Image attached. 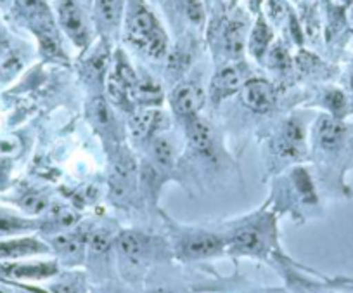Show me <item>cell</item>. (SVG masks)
<instances>
[{
  "mask_svg": "<svg viewBox=\"0 0 353 293\" xmlns=\"http://www.w3.org/2000/svg\"><path fill=\"white\" fill-rule=\"evenodd\" d=\"M348 18H350V23H352V26H353V6H352V8H350Z\"/></svg>",
  "mask_w": 353,
  "mask_h": 293,
  "instance_id": "32",
  "label": "cell"
},
{
  "mask_svg": "<svg viewBox=\"0 0 353 293\" xmlns=\"http://www.w3.org/2000/svg\"><path fill=\"white\" fill-rule=\"evenodd\" d=\"M56 247L64 255H77L81 250V241L77 236H59L56 240Z\"/></svg>",
  "mask_w": 353,
  "mask_h": 293,
  "instance_id": "21",
  "label": "cell"
},
{
  "mask_svg": "<svg viewBox=\"0 0 353 293\" xmlns=\"http://www.w3.org/2000/svg\"><path fill=\"white\" fill-rule=\"evenodd\" d=\"M234 247L241 252H258L261 248V236L256 229H241L234 238Z\"/></svg>",
  "mask_w": 353,
  "mask_h": 293,
  "instance_id": "17",
  "label": "cell"
},
{
  "mask_svg": "<svg viewBox=\"0 0 353 293\" xmlns=\"http://www.w3.org/2000/svg\"><path fill=\"white\" fill-rule=\"evenodd\" d=\"M120 250L123 252L125 257L130 261H139L145 252V241L141 234L137 233H123L120 236Z\"/></svg>",
  "mask_w": 353,
  "mask_h": 293,
  "instance_id": "15",
  "label": "cell"
},
{
  "mask_svg": "<svg viewBox=\"0 0 353 293\" xmlns=\"http://www.w3.org/2000/svg\"><path fill=\"white\" fill-rule=\"evenodd\" d=\"M327 103H329V106L332 108V111H336V113H338V111H341L343 106H345V95L338 91L329 92Z\"/></svg>",
  "mask_w": 353,
  "mask_h": 293,
  "instance_id": "27",
  "label": "cell"
},
{
  "mask_svg": "<svg viewBox=\"0 0 353 293\" xmlns=\"http://www.w3.org/2000/svg\"><path fill=\"white\" fill-rule=\"evenodd\" d=\"M189 139H191L192 146L196 149H201V151H206L212 144V132H210V127L205 124V122L194 120L189 124Z\"/></svg>",
  "mask_w": 353,
  "mask_h": 293,
  "instance_id": "16",
  "label": "cell"
},
{
  "mask_svg": "<svg viewBox=\"0 0 353 293\" xmlns=\"http://www.w3.org/2000/svg\"><path fill=\"white\" fill-rule=\"evenodd\" d=\"M244 101L254 111H267L276 101V94L267 82L251 80L244 85Z\"/></svg>",
  "mask_w": 353,
  "mask_h": 293,
  "instance_id": "3",
  "label": "cell"
},
{
  "mask_svg": "<svg viewBox=\"0 0 353 293\" xmlns=\"http://www.w3.org/2000/svg\"><path fill=\"white\" fill-rule=\"evenodd\" d=\"M185 12L194 23L203 19V6L199 4V0H185Z\"/></svg>",
  "mask_w": 353,
  "mask_h": 293,
  "instance_id": "25",
  "label": "cell"
},
{
  "mask_svg": "<svg viewBox=\"0 0 353 293\" xmlns=\"http://www.w3.org/2000/svg\"><path fill=\"white\" fill-rule=\"evenodd\" d=\"M294 180H296L298 187H300L301 194H303L305 198H307V200H314L315 198L314 186H312L310 177L307 176V172H305V170H296V173H294Z\"/></svg>",
  "mask_w": 353,
  "mask_h": 293,
  "instance_id": "23",
  "label": "cell"
},
{
  "mask_svg": "<svg viewBox=\"0 0 353 293\" xmlns=\"http://www.w3.org/2000/svg\"><path fill=\"white\" fill-rule=\"evenodd\" d=\"M18 4L21 8V11L39 25V32H42V30H52L49 11H47V6L43 0H18Z\"/></svg>",
  "mask_w": 353,
  "mask_h": 293,
  "instance_id": "9",
  "label": "cell"
},
{
  "mask_svg": "<svg viewBox=\"0 0 353 293\" xmlns=\"http://www.w3.org/2000/svg\"><path fill=\"white\" fill-rule=\"evenodd\" d=\"M261 0H251V8L253 9H258V6H260Z\"/></svg>",
  "mask_w": 353,
  "mask_h": 293,
  "instance_id": "31",
  "label": "cell"
},
{
  "mask_svg": "<svg viewBox=\"0 0 353 293\" xmlns=\"http://www.w3.org/2000/svg\"><path fill=\"white\" fill-rule=\"evenodd\" d=\"M59 19L63 28L77 46H85L88 40L87 26L74 0H59Z\"/></svg>",
  "mask_w": 353,
  "mask_h": 293,
  "instance_id": "2",
  "label": "cell"
},
{
  "mask_svg": "<svg viewBox=\"0 0 353 293\" xmlns=\"http://www.w3.org/2000/svg\"><path fill=\"white\" fill-rule=\"evenodd\" d=\"M56 265L54 264H37V265H6L4 272L11 278L19 279H40L47 276L56 274Z\"/></svg>",
  "mask_w": 353,
  "mask_h": 293,
  "instance_id": "8",
  "label": "cell"
},
{
  "mask_svg": "<svg viewBox=\"0 0 353 293\" xmlns=\"http://www.w3.org/2000/svg\"><path fill=\"white\" fill-rule=\"evenodd\" d=\"M352 87H353V75H352Z\"/></svg>",
  "mask_w": 353,
  "mask_h": 293,
  "instance_id": "34",
  "label": "cell"
},
{
  "mask_svg": "<svg viewBox=\"0 0 353 293\" xmlns=\"http://www.w3.org/2000/svg\"><path fill=\"white\" fill-rule=\"evenodd\" d=\"M345 135V127L336 118L324 117L319 122V139L325 148H334L341 142Z\"/></svg>",
  "mask_w": 353,
  "mask_h": 293,
  "instance_id": "11",
  "label": "cell"
},
{
  "mask_svg": "<svg viewBox=\"0 0 353 293\" xmlns=\"http://www.w3.org/2000/svg\"><path fill=\"white\" fill-rule=\"evenodd\" d=\"M159 113L156 111H141L130 118V132L135 139H144L158 125Z\"/></svg>",
  "mask_w": 353,
  "mask_h": 293,
  "instance_id": "13",
  "label": "cell"
},
{
  "mask_svg": "<svg viewBox=\"0 0 353 293\" xmlns=\"http://www.w3.org/2000/svg\"><path fill=\"white\" fill-rule=\"evenodd\" d=\"M241 82H243V78H241L239 70H236V68H225V70H222L215 78H213V100L220 101L223 100V97H227V95L234 94V92L241 87Z\"/></svg>",
  "mask_w": 353,
  "mask_h": 293,
  "instance_id": "5",
  "label": "cell"
},
{
  "mask_svg": "<svg viewBox=\"0 0 353 293\" xmlns=\"http://www.w3.org/2000/svg\"><path fill=\"white\" fill-rule=\"evenodd\" d=\"M0 293H12V292H9V290H2V288H0Z\"/></svg>",
  "mask_w": 353,
  "mask_h": 293,
  "instance_id": "33",
  "label": "cell"
},
{
  "mask_svg": "<svg viewBox=\"0 0 353 293\" xmlns=\"http://www.w3.org/2000/svg\"><path fill=\"white\" fill-rule=\"evenodd\" d=\"M161 293H173V292H161Z\"/></svg>",
  "mask_w": 353,
  "mask_h": 293,
  "instance_id": "35",
  "label": "cell"
},
{
  "mask_svg": "<svg viewBox=\"0 0 353 293\" xmlns=\"http://www.w3.org/2000/svg\"><path fill=\"white\" fill-rule=\"evenodd\" d=\"M301 146H303V129L298 122H288L281 141V151L288 156H296L300 155Z\"/></svg>",
  "mask_w": 353,
  "mask_h": 293,
  "instance_id": "10",
  "label": "cell"
},
{
  "mask_svg": "<svg viewBox=\"0 0 353 293\" xmlns=\"http://www.w3.org/2000/svg\"><path fill=\"white\" fill-rule=\"evenodd\" d=\"M54 293H80L77 286L70 285V283H61V285L54 286Z\"/></svg>",
  "mask_w": 353,
  "mask_h": 293,
  "instance_id": "30",
  "label": "cell"
},
{
  "mask_svg": "<svg viewBox=\"0 0 353 293\" xmlns=\"http://www.w3.org/2000/svg\"><path fill=\"white\" fill-rule=\"evenodd\" d=\"M97 12L106 25H117L120 18L118 0H97Z\"/></svg>",
  "mask_w": 353,
  "mask_h": 293,
  "instance_id": "19",
  "label": "cell"
},
{
  "mask_svg": "<svg viewBox=\"0 0 353 293\" xmlns=\"http://www.w3.org/2000/svg\"><path fill=\"white\" fill-rule=\"evenodd\" d=\"M28 224L25 220L12 219V217H0V234H9L16 233V231L26 229Z\"/></svg>",
  "mask_w": 353,
  "mask_h": 293,
  "instance_id": "24",
  "label": "cell"
},
{
  "mask_svg": "<svg viewBox=\"0 0 353 293\" xmlns=\"http://www.w3.org/2000/svg\"><path fill=\"white\" fill-rule=\"evenodd\" d=\"M152 155H154L156 162L161 167H168L173 162V149L165 139H158L152 144Z\"/></svg>",
  "mask_w": 353,
  "mask_h": 293,
  "instance_id": "20",
  "label": "cell"
},
{
  "mask_svg": "<svg viewBox=\"0 0 353 293\" xmlns=\"http://www.w3.org/2000/svg\"><path fill=\"white\" fill-rule=\"evenodd\" d=\"M130 100L139 101L142 104H158L163 100V92L159 85L152 80H141L130 91Z\"/></svg>",
  "mask_w": 353,
  "mask_h": 293,
  "instance_id": "12",
  "label": "cell"
},
{
  "mask_svg": "<svg viewBox=\"0 0 353 293\" xmlns=\"http://www.w3.org/2000/svg\"><path fill=\"white\" fill-rule=\"evenodd\" d=\"M128 39L149 56L161 57L166 53V35L151 11L139 4L128 21Z\"/></svg>",
  "mask_w": 353,
  "mask_h": 293,
  "instance_id": "1",
  "label": "cell"
},
{
  "mask_svg": "<svg viewBox=\"0 0 353 293\" xmlns=\"http://www.w3.org/2000/svg\"><path fill=\"white\" fill-rule=\"evenodd\" d=\"M94 122H96L99 127H110V125L113 124L110 110H108L106 103H104L103 100L94 101Z\"/></svg>",
  "mask_w": 353,
  "mask_h": 293,
  "instance_id": "22",
  "label": "cell"
},
{
  "mask_svg": "<svg viewBox=\"0 0 353 293\" xmlns=\"http://www.w3.org/2000/svg\"><path fill=\"white\" fill-rule=\"evenodd\" d=\"M92 247L96 252H104L110 247V238L103 233H97L92 236Z\"/></svg>",
  "mask_w": 353,
  "mask_h": 293,
  "instance_id": "29",
  "label": "cell"
},
{
  "mask_svg": "<svg viewBox=\"0 0 353 293\" xmlns=\"http://www.w3.org/2000/svg\"><path fill=\"white\" fill-rule=\"evenodd\" d=\"M227 49L234 54H239L244 46V26L241 21H230L225 30Z\"/></svg>",
  "mask_w": 353,
  "mask_h": 293,
  "instance_id": "18",
  "label": "cell"
},
{
  "mask_svg": "<svg viewBox=\"0 0 353 293\" xmlns=\"http://www.w3.org/2000/svg\"><path fill=\"white\" fill-rule=\"evenodd\" d=\"M23 207L26 210H30V212H40L46 207V200L40 198V196H35V194H30V196H26L23 200Z\"/></svg>",
  "mask_w": 353,
  "mask_h": 293,
  "instance_id": "26",
  "label": "cell"
},
{
  "mask_svg": "<svg viewBox=\"0 0 353 293\" xmlns=\"http://www.w3.org/2000/svg\"><path fill=\"white\" fill-rule=\"evenodd\" d=\"M203 94L194 85H182L172 95V103L175 111L181 115H192L201 106Z\"/></svg>",
  "mask_w": 353,
  "mask_h": 293,
  "instance_id": "4",
  "label": "cell"
},
{
  "mask_svg": "<svg viewBox=\"0 0 353 293\" xmlns=\"http://www.w3.org/2000/svg\"><path fill=\"white\" fill-rule=\"evenodd\" d=\"M40 241L26 238V240H14L0 243V257H23V255L37 254V252H46Z\"/></svg>",
  "mask_w": 353,
  "mask_h": 293,
  "instance_id": "7",
  "label": "cell"
},
{
  "mask_svg": "<svg viewBox=\"0 0 353 293\" xmlns=\"http://www.w3.org/2000/svg\"><path fill=\"white\" fill-rule=\"evenodd\" d=\"M270 39H272V33H270V28L267 26V23H265L263 19H258L256 26H254L250 39L251 54H253L254 57H260L261 54L267 50V47H269Z\"/></svg>",
  "mask_w": 353,
  "mask_h": 293,
  "instance_id": "14",
  "label": "cell"
},
{
  "mask_svg": "<svg viewBox=\"0 0 353 293\" xmlns=\"http://www.w3.org/2000/svg\"><path fill=\"white\" fill-rule=\"evenodd\" d=\"M270 59H272V64H276V66H286L290 57H288L286 50H284L283 47H276V49L270 53Z\"/></svg>",
  "mask_w": 353,
  "mask_h": 293,
  "instance_id": "28",
  "label": "cell"
},
{
  "mask_svg": "<svg viewBox=\"0 0 353 293\" xmlns=\"http://www.w3.org/2000/svg\"><path fill=\"white\" fill-rule=\"evenodd\" d=\"M222 250V240L213 234H196L189 238L184 245V252L189 257H208V255L216 254Z\"/></svg>",
  "mask_w": 353,
  "mask_h": 293,
  "instance_id": "6",
  "label": "cell"
}]
</instances>
